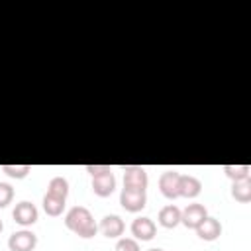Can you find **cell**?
<instances>
[{"label": "cell", "mask_w": 251, "mask_h": 251, "mask_svg": "<svg viewBox=\"0 0 251 251\" xmlns=\"http://www.w3.org/2000/svg\"><path fill=\"white\" fill-rule=\"evenodd\" d=\"M131 235H133V239H137V241H151L153 237H155V233H157V226H155V222L151 220V218H145V216H139V218H135L133 222H131Z\"/></svg>", "instance_id": "obj_7"}, {"label": "cell", "mask_w": 251, "mask_h": 251, "mask_svg": "<svg viewBox=\"0 0 251 251\" xmlns=\"http://www.w3.org/2000/svg\"><path fill=\"white\" fill-rule=\"evenodd\" d=\"M202 192V182L192 175H180L178 178V196L182 198H196Z\"/></svg>", "instance_id": "obj_12"}, {"label": "cell", "mask_w": 251, "mask_h": 251, "mask_svg": "<svg viewBox=\"0 0 251 251\" xmlns=\"http://www.w3.org/2000/svg\"><path fill=\"white\" fill-rule=\"evenodd\" d=\"M157 220H159V224H161L163 227L173 229V227H176V226L180 224V208L175 206V204H167V206H163V208L159 210Z\"/></svg>", "instance_id": "obj_13"}, {"label": "cell", "mask_w": 251, "mask_h": 251, "mask_svg": "<svg viewBox=\"0 0 251 251\" xmlns=\"http://www.w3.org/2000/svg\"><path fill=\"white\" fill-rule=\"evenodd\" d=\"M224 173L227 178L233 180H241V178H249L251 167L249 165H224Z\"/></svg>", "instance_id": "obj_17"}, {"label": "cell", "mask_w": 251, "mask_h": 251, "mask_svg": "<svg viewBox=\"0 0 251 251\" xmlns=\"http://www.w3.org/2000/svg\"><path fill=\"white\" fill-rule=\"evenodd\" d=\"M208 218V210L204 208V204H188L184 210H180V224H184L188 229H196L204 220Z\"/></svg>", "instance_id": "obj_4"}, {"label": "cell", "mask_w": 251, "mask_h": 251, "mask_svg": "<svg viewBox=\"0 0 251 251\" xmlns=\"http://www.w3.org/2000/svg\"><path fill=\"white\" fill-rule=\"evenodd\" d=\"M194 231H196V235H198L200 239H204V241H216V239L222 235V224H220V220L208 216Z\"/></svg>", "instance_id": "obj_11"}, {"label": "cell", "mask_w": 251, "mask_h": 251, "mask_svg": "<svg viewBox=\"0 0 251 251\" xmlns=\"http://www.w3.org/2000/svg\"><path fill=\"white\" fill-rule=\"evenodd\" d=\"M114 188H116V176H114L112 171L92 176V192H94L96 196L106 198V196H110V194L114 192Z\"/></svg>", "instance_id": "obj_10"}, {"label": "cell", "mask_w": 251, "mask_h": 251, "mask_svg": "<svg viewBox=\"0 0 251 251\" xmlns=\"http://www.w3.org/2000/svg\"><path fill=\"white\" fill-rule=\"evenodd\" d=\"M178 178H180L178 171H165L159 176V190L165 198L169 200L178 198Z\"/></svg>", "instance_id": "obj_9"}, {"label": "cell", "mask_w": 251, "mask_h": 251, "mask_svg": "<svg viewBox=\"0 0 251 251\" xmlns=\"http://www.w3.org/2000/svg\"><path fill=\"white\" fill-rule=\"evenodd\" d=\"M65 226H67V229H71L73 233H76L82 239H90L98 231V226H96L90 210L84 206H73L65 216Z\"/></svg>", "instance_id": "obj_1"}, {"label": "cell", "mask_w": 251, "mask_h": 251, "mask_svg": "<svg viewBox=\"0 0 251 251\" xmlns=\"http://www.w3.org/2000/svg\"><path fill=\"white\" fill-rule=\"evenodd\" d=\"M14 200V188L8 182H0V208H6Z\"/></svg>", "instance_id": "obj_20"}, {"label": "cell", "mask_w": 251, "mask_h": 251, "mask_svg": "<svg viewBox=\"0 0 251 251\" xmlns=\"http://www.w3.org/2000/svg\"><path fill=\"white\" fill-rule=\"evenodd\" d=\"M47 194L67 200V196H69V182H67V178H63V176H53V178L49 180V184H47Z\"/></svg>", "instance_id": "obj_16"}, {"label": "cell", "mask_w": 251, "mask_h": 251, "mask_svg": "<svg viewBox=\"0 0 251 251\" xmlns=\"http://www.w3.org/2000/svg\"><path fill=\"white\" fill-rule=\"evenodd\" d=\"M231 198L241 204H247L251 200V178L233 180L231 182Z\"/></svg>", "instance_id": "obj_14"}, {"label": "cell", "mask_w": 251, "mask_h": 251, "mask_svg": "<svg viewBox=\"0 0 251 251\" xmlns=\"http://www.w3.org/2000/svg\"><path fill=\"white\" fill-rule=\"evenodd\" d=\"M37 245V235L29 229L14 231L8 237V249L10 251H33Z\"/></svg>", "instance_id": "obj_3"}, {"label": "cell", "mask_w": 251, "mask_h": 251, "mask_svg": "<svg viewBox=\"0 0 251 251\" xmlns=\"http://www.w3.org/2000/svg\"><path fill=\"white\" fill-rule=\"evenodd\" d=\"M149 251H165V249H161V247H153V249H149Z\"/></svg>", "instance_id": "obj_22"}, {"label": "cell", "mask_w": 251, "mask_h": 251, "mask_svg": "<svg viewBox=\"0 0 251 251\" xmlns=\"http://www.w3.org/2000/svg\"><path fill=\"white\" fill-rule=\"evenodd\" d=\"M65 202H67V200L57 198V196H51V194L45 192V196H43V210H45L47 216L57 218V216L63 214V210H65Z\"/></svg>", "instance_id": "obj_15"}, {"label": "cell", "mask_w": 251, "mask_h": 251, "mask_svg": "<svg viewBox=\"0 0 251 251\" xmlns=\"http://www.w3.org/2000/svg\"><path fill=\"white\" fill-rule=\"evenodd\" d=\"M2 171L12 178H25L31 173L29 165H2Z\"/></svg>", "instance_id": "obj_18"}, {"label": "cell", "mask_w": 251, "mask_h": 251, "mask_svg": "<svg viewBox=\"0 0 251 251\" xmlns=\"http://www.w3.org/2000/svg\"><path fill=\"white\" fill-rule=\"evenodd\" d=\"M84 169H86V173L90 176H96V175H102V173H110L112 171L110 165H86Z\"/></svg>", "instance_id": "obj_21"}, {"label": "cell", "mask_w": 251, "mask_h": 251, "mask_svg": "<svg viewBox=\"0 0 251 251\" xmlns=\"http://www.w3.org/2000/svg\"><path fill=\"white\" fill-rule=\"evenodd\" d=\"M98 229L102 231L104 237H108V239H118V237L124 233L126 224H124V220H122L120 216H116V214H108V216H104V218L100 220Z\"/></svg>", "instance_id": "obj_8"}, {"label": "cell", "mask_w": 251, "mask_h": 251, "mask_svg": "<svg viewBox=\"0 0 251 251\" xmlns=\"http://www.w3.org/2000/svg\"><path fill=\"white\" fill-rule=\"evenodd\" d=\"M120 204L127 212H139L147 204V192L145 190H139V188H127V186H124L122 192H120Z\"/></svg>", "instance_id": "obj_2"}, {"label": "cell", "mask_w": 251, "mask_h": 251, "mask_svg": "<svg viewBox=\"0 0 251 251\" xmlns=\"http://www.w3.org/2000/svg\"><path fill=\"white\" fill-rule=\"evenodd\" d=\"M37 216H39V212H37L35 204L27 202V200L18 202V204L14 206V212H12L14 222H16V224H20V226H24V227L33 226V224L37 222Z\"/></svg>", "instance_id": "obj_6"}, {"label": "cell", "mask_w": 251, "mask_h": 251, "mask_svg": "<svg viewBox=\"0 0 251 251\" xmlns=\"http://www.w3.org/2000/svg\"><path fill=\"white\" fill-rule=\"evenodd\" d=\"M116 251H141V247L133 237H120L116 243Z\"/></svg>", "instance_id": "obj_19"}, {"label": "cell", "mask_w": 251, "mask_h": 251, "mask_svg": "<svg viewBox=\"0 0 251 251\" xmlns=\"http://www.w3.org/2000/svg\"><path fill=\"white\" fill-rule=\"evenodd\" d=\"M124 171V186L127 188H139V190H147V173L143 167L139 165H127L122 169Z\"/></svg>", "instance_id": "obj_5"}, {"label": "cell", "mask_w": 251, "mask_h": 251, "mask_svg": "<svg viewBox=\"0 0 251 251\" xmlns=\"http://www.w3.org/2000/svg\"><path fill=\"white\" fill-rule=\"evenodd\" d=\"M2 229H4V224H2V220H0V231H2Z\"/></svg>", "instance_id": "obj_23"}]
</instances>
